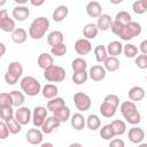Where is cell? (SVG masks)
Listing matches in <instances>:
<instances>
[{"instance_id": "7402d4cb", "label": "cell", "mask_w": 147, "mask_h": 147, "mask_svg": "<svg viewBox=\"0 0 147 147\" xmlns=\"http://www.w3.org/2000/svg\"><path fill=\"white\" fill-rule=\"evenodd\" d=\"M63 40H64V36H63V33H62L61 31H59V30L52 31V32H49L48 36H47V42H48V45L52 46V47L62 44Z\"/></svg>"}, {"instance_id": "db71d44e", "label": "cell", "mask_w": 147, "mask_h": 147, "mask_svg": "<svg viewBox=\"0 0 147 147\" xmlns=\"http://www.w3.org/2000/svg\"><path fill=\"white\" fill-rule=\"evenodd\" d=\"M0 48H1V53H0V56H3L5 53H6V46L3 42H0Z\"/></svg>"}, {"instance_id": "83f0119b", "label": "cell", "mask_w": 147, "mask_h": 147, "mask_svg": "<svg viewBox=\"0 0 147 147\" xmlns=\"http://www.w3.org/2000/svg\"><path fill=\"white\" fill-rule=\"evenodd\" d=\"M65 106V101L63 98H60V96H56L49 101H47V105H46V108L49 110V111H56L59 110L60 108L64 107Z\"/></svg>"}, {"instance_id": "91938a15", "label": "cell", "mask_w": 147, "mask_h": 147, "mask_svg": "<svg viewBox=\"0 0 147 147\" xmlns=\"http://www.w3.org/2000/svg\"><path fill=\"white\" fill-rule=\"evenodd\" d=\"M146 82H147V76H146Z\"/></svg>"}, {"instance_id": "c3c4849f", "label": "cell", "mask_w": 147, "mask_h": 147, "mask_svg": "<svg viewBox=\"0 0 147 147\" xmlns=\"http://www.w3.org/2000/svg\"><path fill=\"white\" fill-rule=\"evenodd\" d=\"M134 63L137 65V68L144 70V69H147V55L145 54H140L138 55L136 59H134Z\"/></svg>"}, {"instance_id": "74e56055", "label": "cell", "mask_w": 147, "mask_h": 147, "mask_svg": "<svg viewBox=\"0 0 147 147\" xmlns=\"http://www.w3.org/2000/svg\"><path fill=\"white\" fill-rule=\"evenodd\" d=\"M87 79H88V72L86 70L85 71H77V72L72 74V82L76 85H83L87 82Z\"/></svg>"}, {"instance_id": "603a6c76", "label": "cell", "mask_w": 147, "mask_h": 147, "mask_svg": "<svg viewBox=\"0 0 147 147\" xmlns=\"http://www.w3.org/2000/svg\"><path fill=\"white\" fill-rule=\"evenodd\" d=\"M98 33H99V29L95 23H87L83 28V34H84L85 39H87V40L94 39L98 36Z\"/></svg>"}, {"instance_id": "f1b7e54d", "label": "cell", "mask_w": 147, "mask_h": 147, "mask_svg": "<svg viewBox=\"0 0 147 147\" xmlns=\"http://www.w3.org/2000/svg\"><path fill=\"white\" fill-rule=\"evenodd\" d=\"M70 115H71L70 109H69V107H67V106H64V107H62V108H60L59 110H56V111L53 113V116H54L60 123L67 122V121L70 118Z\"/></svg>"}, {"instance_id": "484cf974", "label": "cell", "mask_w": 147, "mask_h": 147, "mask_svg": "<svg viewBox=\"0 0 147 147\" xmlns=\"http://www.w3.org/2000/svg\"><path fill=\"white\" fill-rule=\"evenodd\" d=\"M28 38V32L23 28H16L11 33V39L15 44H24Z\"/></svg>"}, {"instance_id": "e0dca14e", "label": "cell", "mask_w": 147, "mask_h": 147, "mask_svg": "<svg viewBox=\"0 0 147 147\" xmlns=\"http://www.w3.org/2000/svg\"><path fill=\"white\" fill-rule=\"evenodd\" d=\"M60 122L54 117V116H49V117H47V119L45 121V123L42 124V126H41V131H42V133H45V134H51L54 130H56L59 126H60Z\"/></svg>"}, {"instance_id": "816d5d0a", "label": "cell", "mask_w": 147, "mask_h": 147, "mask_svg": "<svg viewBox=\"0 0 147 147\" xmlns=\"http://www.w3.org/2000/svg\"><path fill=\"white\" fill-rule=\"evenodd\" d=\"M139 51L141 52V54L147 55V39H145V40H142V41L140 42V45H139Z\"/></svg>"}, {"instance_id": "30bf717a", "label": "cell", "mask_w": 147, "mask_h": 147, "mask_svg": "<svg viewBox=\"0 0 147 147\" xmlns=\"http://www.w3.org/2000/svg\"><path fill=\"white\" fill-rule=\"evenodd\" d=\"M106 75H107V70L101 64H95V65L91 67V69L88 71V77L94 82L103 80L106 78Z\"/></svg>"}, {"instance_id": "277c9868", "label": "cell", "mask_w": 147, "mask_h": 147, "mask_svg": "<svg viewBox=\"0 0 147 147\" xmlns=\"http://www.w3.org/2000/svg\"><path fill=\"white\" fill-rule=\"evenodd\" d=\"M141 30L142 29H141L140 23L134 22V21H131L129 24H126V25L123 26V29H122V31H121V33H119L118 37L122 40L129 41V40L133 39L134 37L139 36L141 33Z\"/></svg>"}, {"instance_id": "9c48e42d", "label": "cell", "mask_w": 147, "mask_h": 147, "mask_svg": "<svg viewBox=\"0 0 147 147\" xmlns=\"http://www.w3.org/2000/svg\"><path fill=\"white\" fill-rule=\"evenodd\" d=\"M15 118L16 121L21 124V125H26L30 123V121L32 119V114L31 110L28 107H20L17 108V110L15 111Z\"/></svg>"}, {"instance_id": "44dd1931", "label": "cell", "mask_w": 147, "mask_h": 147, "mask_svg": "<svg viewBox=\"0 0 147 147\" xmlns=\"http://www.w3.org/2000/svg\"><path fill=\"white\" fill-rule=\"evenodd\" d=\"M127 95L131 101H141L145 98L146 92H145L144 87H141V86H133L129 90Z\"/></svg>"}, {"instance_id": "e575fe53", "label": "cell", "mask_w": 147, "mask_h": 147, "mask_svg": "<svg viewBox=\"0 0 147 147\" xmlns=\"http://www.w3.org/2000/svg\"><path fill=\"white\" fill-rule=\"evenodd\" d=\"M110 124H111V126L114 129L115 136H122V134L125 133V131H126V123L124 121H122V119H115Z\"/></svg>"}, {"instance_id": "8fae6325", "label": "cell", "mask_w": 147, "mask_h": 147, "mask_svg": "<svg viewBox=\"0 0 147 147\" xmlns=\"http://www.w3.org/2000/svg\"><path fill=\"white\" fill-rule=\"evenodd\" d=\"M74 47H75V51H76V53L78 55H87L92 51L91 41L85 39V38H80V39L76 40Z\"/></svg>"}, {"instance_id": "7a4b0ae2", "label": "cell", "mask_w": 147, "mask_h": 147, "mask_svg": "<svg viewBox=\"0 0 147 147\" xmlns=\"http://www.w3.org/2000/svg\"><path fill=\"white\" fill-rule=\"evenodd\" d=\"M21 90L29 96H36L41 92V84L40 82L32 77V76H25L22 78L21 83Z\"/></svg>"}, {"instance_id": "8d00e7d4", "label": "cell", "mask_w": 147, "mask_h": 147, "mask_svg": "<svg viewBox=\"0 0 147 147\" xmlns=\"http://www.w3.org/2000/svg\"><path fill=\"white\" fill-rule=\"evenodd\" d=\"M71 68L74 70V72L77 71H85L87 68V62L85 59L83 57H76L74 59V61L71 62Z\"/></svg>"}, {"instance_id": "d6a6232c", "label": "cell", "mask_w": 147, "mask_h": 147, "mask_svg": "<svg viewBox=\"0 0 147 147\" xmlns=\"http://www.w3.org/2000/svg\"><path fill=\"white\" fill-rule=\"evenodd\" d=\"M103 67L107 71H110V72H114L116 70H118L119 68V60L117 57H114V56H109L105 63H103Z\"/></svg>"}, {"instance_id": "f35d334b", "label": "cell", "mask_w": 147, "mask_h": 147, "mask_svg": "<svg viewBox=\"0 0 147 147\" xmlns=\"http://www.w3.org/2000/svg\"><path fill=\"white\" fill-rule=\"evenodd\" d=\"M114 21L118 22V23L122 24V25H126V24H129V23L132 21V17H131V15H130L127 11L121 10V11H118V13L116 14Z\"/></svg>"}, {"instance_id": "ffe728a7", "label": "cell", "mask_w": 147, "mask_h": 147, "mask_svg": "<svg viewBox=\"0 0 147 147\" xmlns=\"http://www.w3.org/2000/svg\"><path fill=\"white\" fill-rule=\"evenodd\" d=\"M114 20L110 15L108 14H102L99 18H98V22H96V25H98V29L101 30V31H107L111 28V24H113Z\"/></svg>"}, {"instance_id": "ab89813d", "label": "cell", "mask_w": 147, "mask_h": 147, "mask_svg": "<svg viewBox=\"0 0 147 147\" xmlns=\"http://www.w3.org/2000/svg\"><path fill=\"white\" fill-rule=\"evenodd\" d=\"M132 9L136 14L142 15L147 11V0H137L132 5Z\"/></svg>"}, {"instance_id": "ac0fdd59", "label": "cell", "mask_w": 147, "mask_h": 147, "mask_svg": "<svg viewBox=\"0 0 147 147\" xmlns=\"http://www.w3.org/2000/svg\"><path fill=\"white\" fill-rule=\"evenodd\" d=\"M70 124L76 131H80L86 126V118L80 113H76L71 116Z\"/></svg>"}, {"instance_id": "4dcf8cb0", "label": "cell", "mask_w": 147, "mask_h": 147, "mask_svg": "<svg viewBox=\"0 0 147 147\" xmlns=\"http://www.w3.org/2000/svg\"><path fill=\"white\" fill-rule=\"evenodd\" d=\"M119 109H121V113H122L123 117H125V116H127V115H130V114H132V113L138 110L137 106H136V103L133 101H124V102H122Z\"/></svg>"}, {"instance_id": "52a82bcc", "label": "cell", "mask_w": 147, "mask_h": 147, "mask_svg": "<svg viewBox=\"0 0 147 147\" xmlns=\"http://www.w3.org/2000/svg\"><path fill=\"white\" fill-rule=\"evenodd\" d=\"M47 113H48V109L46 107H42V106L34 107V109L32 111V123H33L34 127H41L42 126V124L45 123V121L48 117Z\"/></svg>"}, {"instance_id": "6da1fadb", "label": "cell", "mask_w": 147, "mask_h": 147, "mask_svg": "<svg viewBox=\"0 0 147 147\" xmlns=\"http://www.w3.org/2000/svg\"><path fill=\"white\" fill-rule=\"evenodd\" d=\"M48 29H49L48 18H46L44 16L37 17L31 22V24L29 26V36L34 40H39L46 34Z\"/></svg>"}, {"instance_id": "d6986e66", "label": "cell", "mask_w": 147, "mask_h": 147, "mask_svg": "<svg viewBox=\"0 0 147 147\" xmlns=\"http://www.w3.org/2000/svg\"><path fill=\"white\" fill-rule=\"evenodd\" d=\"M68 14H69L68 7L65 5H60L54 9V11L52 14V17H53L54 22H62L64 18H67Z\"/></svg>"}, {"instance_id": "b9f144b4", "label": "cell", "mask_w": 147, "mask_h": 147, "mask_svg": "<svg viewBox=\"0 0 147 147\" xmlns=\"http://www.w3.org/2000/svg\"><path fill=\"white\" fill-rule=\"evenodd\" d=\"M0 116L3 122H8L15 117V111L13 107H0Z\"/></svg>"}, {"instance_id": "60d3db41", "label": "cell", "mask_w": 147, "mask_h": 147, "mask_svg": "<svg viewBox=\"0 0 147 147\" xmlns=\"http://www.w3.org/2000/svg\"><path fill=\"white\" fill-rule=\"evenodd\" d=\"M123 53L129 59L137 57L138 56V47L133 44H126L123 46Z\"/></svg>"}, {"instance_id": "9a60e30c", "label": "cell", "mask_w": 147, "mask_h": 147, "mask_svg": "<svg viewBox=\"0 0 147 147\" xmlns=\"http://www.w3.org/2000/svg\"><path fill=\"white\" fill-rule=\"evenodd\" d=\"M11 15L16 20V21H25L29 16H30V9L26 7V6H16L14 7L13 11H11Z\"/></svg>"}, {"instance_id": "7bdbcfd3", "label": "cell", "mask_w": 147, "mask_h": 147, "mask_svg": "<svg viewBox=\"0 0 147 147\" xmlns=\"http://www.w3.org/2000/svg\"><path fill=\"white\" fill-rule=\"evenodd\" d=\"M68 48H67V45L64 42L60 44V45H56V46H53L51 48V53L53 56H56V57H61L63 55H65Z\"/></svg>"}, {"instance_id": "f5cc1de1", "label": "cell", "mask_w": 147, "mask_h": 147, "mask_svg": "<svg viewBox=\"0 0 147 147\" xmlns=\"http://www.w3.org/2000/svg\"><path fill=\"white\" fill-rule=\"evenodd\" d=\"M30 2H31V5H33V6H37V7H38V6H42L45 1H44V0H40V1H36V0H31Z\"/></svg>"}, {"instance_id": "6f0895ef", "label": "cell", "mask_w": 147, "mask_h": 147, "mask_svg": "<svg viewBox=\"0 0 147 147\" xmlns=\"http://www.w3.org/2000/svg\"><path fill=\"white\" fill-rule=\"evenodd\" d=\"M28 0H15L16 3H21V6H24V3L26 2Z\"/></svg>"}, {"instance_id": "2e32d148", "label": "cell", "mask_w": 147, "mask_h": 147, "mask_svg": "<svg viewBox=\"0 0 147 147\" xmlns=\"http://www.w3.org/2000/svg\"><path fill=\"white\" fill-rule=\"evenodd\" d=\"M37 63H38V67H39L40 69L46 70V69L51 68L52 65H54V57H53V55H51L49 53H41V54L38 56Z\"/></svg>"}, {"instance_id": "cb8c5ba5", "label": "cell", "mask_w": 147, "mask_h": 147, "mask_svg": "<svg viewBox=\"0 0 147 147\" xmlns=\"http://www.w3.org/2000/svg\"><path fill=\"white\" fill-rule=\"evenodd\" d=\"M41 93H42V96L45 99H48V100H52L54 98L57 96V93H59V88L56 85L54 84H46L42 88H41Z\"/></svg>"}, {"instance_id": "11a10c76", "label": "cell", "mask_w": 147, "mask_h": 147, "mask_svg": "<svg viewBox=\"0 0 147 147\" xmlns=\"http://www.w3.org/2000/svg\"><path fill=\"white\" fill-rule=\"evenodd\" d=\"M40 147H54V145L52 142H42L40 145Z\"/></svg>"}, {"instance_id": "5bb4252c", "label": "cell", "mask_w": 147, "mask_h": 147, "mask_svg": "<svg viewBox=\"0 0 147 147\" xmlns=\"http://www.w3.org/2000/svg\"><path fill=\"white\" fill-rule=\"evenodd\" d=\"M86 14L90 17L99 18L102 15V6L98 1H90L86 5Z\"/></svg>"}, {"instance_id": "681fc988", "label": "cell", "mask_w": 147, "mask_h": 147, "mask_svg": "<svg viewBox=\"0 0 147 147\" xmlns=\"http://www.w3.org/2000/svg\"><path fill=\"white\" fill-rule=\"evenodd\" d=\"M9 129H8V126H7V124H6V122H1L0 123V139H6L8 136H9Z\"/></svg>"}, {"instance_id": "7dc6e473", "label": "cell", "mask_w": 147, "mask_h": 147, "mask_svg": "<svg viewBox=\"0 0 147 147\" xmlns=\"http://www.w3.org/2000/svg\"><path fill=\"white\" fill-rule=\"evenodd\" d=\"M103 102L115 107V108H118L119 106V98L116 95V94H107L103 99Z\"/></svg>"}, {"instance_id": "5b68a950", "label": "cell", "mask_w": 147, "mask_h": 147, "mask_svg": "<svg viewBox=\"0 0 147 147\" xmlns=\"http://www.w3.org/2000/svg\"><path fill=\"white\" fill-rule=\"evenodd\" d=\"M44 78L51 83H60L65 78V70L60 65H52L51 68L44 70Z\"/></svg>"}, {"instance_id": "f6af8a7d", "label": "cell", "mask_w": 147, "mask_h": 147, "mask_svg": "<svg viewBox=\"0 0 147 147\" xmlns=\"http://www.w3.org/2000/svg\"><path fill=\"white\" fill-rule=\"evenodd\" d=\"M124 119L126 121V123L132 124V125H136V124H139V123H140V121H141V115H140V113L137 110V111H134V113H132V114L125 116Z\"/></svg>"}, {"instance_id": "d4e9b609", "label": "cell", "mask_w": 147, "mask_h": 147, "mask_svg": "<svg viewBox=\"0 0 147 147\" xmlns=\"http://www.w3.org/2000/svg\"><path fill=\"white\" fill-rule=\"evenodd\" d=\"M107 52H108V55H109V56L117 57V56L121 55V53L123 52V45H122L119 41H117V40L110 41V42L107 45Z\"/></svg>"}, {"instance_id": "4316f807", "label": "cell", "mask_w": 147, "mask_h": 147, "mask_svg": "<svg viewBox=\"0 0 147 147\" xmlns=\"http://www.w3.org/2000/svg\"><path fill=\"white\" fill-rule=\"evenodd\" d=\"M94 55H95L96 62L105 63V61L109 57L108 52H107V46H105V45H98L94 48Z\"/></svg>"}, {"instance_id": "bcb514c9", "label": "cell", "mask_w": 147, "mask_h": 147, "mask_svg": "<svg viewBox=\"0 0 147 147\" xmlns=\"http://www.w3.org/2000/svg\"><path fill=\"white\" fill-rule=\"evenodd\" d=\"M0 107H13V101L10 93H1L0 94Z\"/></svg>"}, {"instance_id": "4fadbf2b", "label": "cell", "mask_w": 147, "mask_h": 147, "mask_svg": "<svg viewBox=\"0 0 147 147\" xmlns=\"http://www.w3.org/2000/svg\"><path fill=\"white\" fill-rule=\"evenodd\" d=\"M127 138L132 144H141L145 139V131L139 126H133L127 132Z\"/></svg>"}, {"instance_id": "d590c367", "label": "cell", "mask_w": 147, "mask_h": 147, "mask_svg": "<svg viewBox=\"0 0 147 147\" xmlns=\"http://www.w3.org/2000/svg\"><path fill=\"white\" fill-rule=\"evenodd\" d=\"M100 137L103 140H111L115 137V132L114 129L111 126V124H106L100 129Z\"/></svg>"}, {"instance_id": "ba28073f", "label": "cell", "mask_w": 147, "mask_h": 147, "mask_svg": "<svg viewBox=\"0 0 147 147\" xmlns=\"http://www.w3.org/2000/svg\"><path fill=\"white\" fill-rule=\"evenodd\" d=\"M0 29L3 32H14L15 31V21L9 17L7 9L0 10Z\"/></svg>"}, {"instance_id": "680465c9", "label": "cell", "mask_w": 147, "mask_h": 147, "mask_svg": "<svg viewBox=\"0 0 147 147\" xmlns=\"http://www.w3.org/2000/svg\"><path fill=\"white\" fill-rule=\"evenodd\" d=\"M138 147H147V142H141V144H139Z\"/></svg>"}, {"instance_id": "ee69618b", "label": "cell", "mask_w": 147, "mask_h": 147, "mask_svg": "<svg viewBox=\"0 0 147 147\" xmlns=\"http://www.w3.org/2000/svg\"><path fill=\"white\" fill-rule=\"evenodd\" d=\"M6 124H7V126H8V129H9V132H10L11 134H17V133H20V132L22 131V125L16 121L15 117L11 118L10 121L6 122Z\"/></svg>"}, {"instance_id": "f907efd6", "label": "cell", "mask_w": 147, "mask_h": 147, "mask_svg": "<svg viewBox=\"0 0 147 147\" xmlns=\"http://www.w3.org/2000/svg\"><path fill=\"white\" fill-rule=\"evenodd\" d=\"M108 147H125V144H124V141H123L122 139H119V138H114V139L110 140Z\"/></svg>"}, {"instance_id": "7c38bea8", "label": "cell", "mask_w": 147, "mask_h": 147, "mask_svg": "<svg viewBox=\"0 0 147 147\" xmlns=\"http://www.w3.org/2000/svg\"><path fill=\"white\" fill-rule=\"evenodd\" d=\"M25 138H26V141L31 145H41L42 139H44V133L39 129L33 127V129L28 130Z\"/></svg>"}, {"instance_id": "1f68e13d", "label": "cell", "mask_w": 147, "mask_h": 147, "mask_svg": "<svg viewBox=\"0 0 147 147\" xmlns=\"http://www.w3.org/2000/svg\"><path fill=\"white\" fill-rule=\"evenodd\" d=\"M100 125H101V121H100V118H99L98 115L91 114V115H88V116L86 117V126H87L91 131L98 130V129L100 127Z\"/></svg>"}, {"instance_id": "f546056e", "label": "cell", "mask_w": 147, "mask_h": 147, "mask_svg": "<svg viewBox=\"0 0 147 147\" xmlns=\"http://www.w3.org/2000/svg\"><path fill=\"white\" fill-rule=\"evenodd\" d=\"M10 93V96H11V101H13V107H22L24 101H25V96H24V93L23 92H20V91H11L9 92Z\"/></svg>"}, {"instance_id": "836d02e7", "label": "cell", "mask_w": 147, "mask_h": 147, "mask_svg": "<svg viewBox=\"0 0 147 147\" xmlns=\"http://www.w3.org/2000/svg\"><path fill=\"white\" fill-rule=\"evenodd\" d=\"M99 110H100V113H101V115H102L103 117L110 118V117H113V116L116 114L117 108H115V107H113V106H110V105H108V103H106V102H102V103L100 105Z\"/></svg>"}, {"instance_id": "9f6ffc18", "label": "cell", "mask_w": 147, "mask_h": 147, "mask_svg": "<svg viewBox=\"0 0 147 147\" xmlns=\"http://www.w3.org/2000/svg\"><path fill=\"white\" fill-rule=\"evenodd\" d=\"M69 147H83V145L79 144V142H74V144H70Z\"/></svg>"}, {"instance_id": "8992f818", "label": "cell", "mask_w": 147, "mask_h": 147, "mask_svg": "<svg viewBox=\"0 0 147 147\" xmlns=\"http://www.w3.org/2000/svg\"><path fill=\"white\" fill-rule=\"evenodd\" d=\"M74 103L77 108V110L79 111H87L91 106H92V100L91 98L86 94V93H83V92H77L75 93L74 95Z\"/></svg>"}, {"instance_id": "3957f363", "label": "cell", "mask_w": 147, "mask_h": 147, "mask_svg": "<svg viewBox=\"0 0 147 147\" xmlns=\"http://www.w3.org/2000/svg\"><path fill=\"white\" fill-rule=\"evenodd\" d=\"M23 75V67L18 61H13L9 63L7 71L5 74V80L8 85H14L18 82L20 77Z\"/></svg>"}]
</instances>
